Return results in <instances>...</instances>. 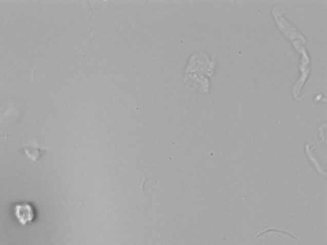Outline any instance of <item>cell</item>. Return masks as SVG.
<instances>
[{
	"label": "cell",
	"mask_w": 327,
	"mask_h": 245,
	"mask_svg": "<svg viewBox=\"0 0 327 245\" xmlns=\"http://www.w3.org/2000/svg\"><path fill=\"white\" fill-rule=\"evenodd\" d=\"M14 213L18 222L23 226H27L35 219V210L30 203L22 202L15 205Z\"/></svg>",
	"instance_id": "1"
},
{
	"label": "cell",
	"mask_w": 327,
	"mask_h": 245,
	"mask_svg": "<svg viewBox=\"0 0 327 245\" xmlns=\"http://www.w3.org/2000/svg\"><path fill=\"white\" fill-rule=\"evenodd\" d=\"M25 155L28 156L33 162H36L43 157V155L48 152V149L40 147L36 144L25 146L23 148Z\"/></svg>",
	"instance_id": "2"
}]
</instances>
